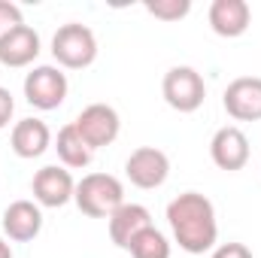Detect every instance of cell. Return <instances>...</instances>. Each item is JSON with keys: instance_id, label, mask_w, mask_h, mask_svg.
Segmentation results:
<instances>
[{"instance_id": "6da1fadb", "label": "cell", "mask_w": 261, "mask_h": 258, "mask_svg": "<svg viewBox=\"0 0 261 258\" xmlns=\"http://www.w3.org/2000/svg\"><path fill=\"white\" fill-rule=\"evenodd\" d=\"M167 225L179 249L189 255H203L216 246L219 237L216 207L200 192H182L179 197H173L167 203Z\"/></svg>"}, {"instance_id": "7a4b0ae2", "label": "cell", "mask_w": 261, "mask_h": 258, "mask_svg": "<svg viewBox=\"0 0 261 258\" xmlns=\"http://www.w3.org/2000/svg\"><path fill=\"white\" fill-rule=\"evenodd\" d=\"M76 207L91 219H110L125 203V186L113 173H88L76 183Z\"/></svg>"}, {"instance_id": "3957f363", "label": "cell", "mask_w": 261, "mask_h": 258, "mask_svg": "<svg viewBox=\"0 0 261 258\" xmlns=\"http://www.w3.org/2000/svg\"><path fill=\"white\" fill-rule=\"evenodd\" d=\"M52 55L67 70H85L97 58V37L91 28L79 21H67L52 37Z\"/></svg>"}, {"instance_id": "277c9868", "label": "cell", "mask_w": 261, "mask_h": 258, "mask_svg": "<svg viewBox=\"0 0 261 258\" xmlns=\"http://www.w3.org/2000/svg\"><path fill=\"white\" fill-rule=\"evenodd\" d=\"M161 94L170 110L176 113H195L206 100V82L195 67H170L161 82Z\"/></svg>"}, {"instance_id": "5b68a950", "label": "cell", "mask_w": 261, "mask_h": 258, "mask_svg": "<svg viewBox=\"0 0 261 258\" xmlns=\"http://www.w3.org/2000/svg\"><path fill=\"white\" fill-rule=\"evenodd\" d=\"M67 76L61 73V67L52 64H40L34 67L28 76H24V97L31 107L37 110H58L67 100Z\"/></svg>"}, {"instance_id": "8992f818", "label": "cell", "mask_w": 261, "mask_h": 258, "mask_svg": "<svg viewBox=\"0 0 261 258\" xmlns=\"http://www.w3.org/2000/svg\"><path fill=\"white\" fill-rule=\"evenodd\" d=\"M125 176L137 189H161L170 176V158L155 146H140L125 161Z\"/></svg>"}, {"instance_id": "52a82bcc", "label": "cell", "mask_w": 261, "mask_h": 258, "mask_svg": "<svg viewBox=\"0 0 261 258\" xmlns=\"http://www.w3.org/2000/svg\"><path fill=\"white\" fill-rule=\"evenodd\" d=\"M73 128L79 131V137H82L91 149H100V146L116 143V137H119V131H122V119H119V113H116L110 104H91V107H85V110L76 116Z\"/></svg>"}, {"instance_id": "ba28073f", "label": "cell", "mask_w": 261, "mask_h": 258, "mask_svg": "<svg viewBox=\"0 0 261 258\" xmlns=\"http://www.w3.org/2000/svg\"><path fill=\"white\" fill-rule=\"evenodd\" d=\"M210 158L219 170H228V173L243 170L246 161H249V137L237 125L219 128L210 140Z\"/></svg>"}, {"instance_id": "9c48e42d", "label": "cell", "mask_w": 261, "mask_h": 258, "mask_svg": "<svg viewBox=\"0 0 261 258\" xmlns=\"http://www.w3.org/2000/svg\"><path fill=\"white\" fill-rule=\"evenodd\" d=\"M225 113L237 122H261V79L258 76H240L234 79L222 94Z\"/></svg>"}, {"instance_id": "30bf717a", "label": "cell", "mask_w": 261, "mask_h": 258, "mask_svg": "<svg viewBox=\"0 0 261 258\" xmlns=\"http://www.w3.org/2000/svg\"><path fill=\"white\" fill-rule=\"evenodd\" d=\"M34 200L40 207H64L73 200V192H76V183L70 176L67 167H58V164H49V167H40L34 173Z\"/></svg>"}, {"instance_id": "8fae6325", "label": "cell", "mask_w": 261, "mask_h": 258, "mask_svg": "<svg viewBox=\"0 0 261 258\" xmlns=\"http://www.w3.org/2000/svg\"><path fill=\"white\" fill-rule=\"evenodd\" d=\"M43 231V210L34 200H12L3 210V234L12 243H31Z\"/></svg>"}, {"instance_id": "7c38bea8", "label": "cell", "mask_w": 261, "mask_h": 258, "mask_svg": "<svg viewBox=\"0 0 261 258\" xmlns=\"http://www.w3.org/2000/svg\"><path fill=\"white\" fill-rule=\"evenodd\" d=\"M249 21H252V9L246 0H213L210 3V28L225 40L243 37L249 31Z\"/></svg>"}, {"instance_id": "4fadbf2b", "label": "cell", "mask_w": 261, "mask_h": 258, "mask_svg": "<svg viewBox=\"0 0 261 258\" xmlns=\"http://www.w3.org/2000/svg\"><path fill=\"white\" fill-rule=\"evenodd\" d=\"M40 55V34L28 24L9 31L0 40V64L6 67H28L37 61Z\"/></svg>"}, {"instance_id": "5bb4252c", "label": "cell", "mask_w": 261, "mask_h": 258, "mask_svg": "<svg viewBox=\"0 0 261 258\" xmlns=\"http://www.w3.org/2000/svg\"><path fill=\"white\" fill-rule=\"evenodd\" d=\"M152 225V213L143 207V203H122L113 216H110V240L119 246V249H128L130 240L146 231Z\"/></svg>"}, {"instance_id": "9a60e30c", "label": "cell", "mask_w": 261, "mask_h": 258, "mask_svg": "<svg viewBox=\"0 0 261 258\" xmlns=\"http://www.w3.org/2000/svg\"><path fill=\"white\" fill-rule=\"evenodd\" d=\"M9 146L18 158H40L52 146V131L43 119H21L12 128Z\"/></svg>"}, {"instance_id": "2e32d148", "label": "cell", "mask_w": 261, "mask_h": 258, "mask_svg": "<svg viewBox=\"0 0 261 258\" xmlns=\"http://www.w3.org/2000/svg\"><path fill=\"white\" fill-rule=\"evenodd\" d=\"M55 152H58L61 164L70 167V170L88 167V164H91V155H94V149L79 137V131L73 128V122L58 131V137H55Z\"/></svg>"}, {"instance_id": "e0dca14e", "label": "cell", "mask_w": 261, "mask_h": 258, "mask_svg": "<svg viewBox=\"0 0 261 258\" xmlns=\"http://www.w3.org/2000/svg\"><path fill=\"white\" fill-rule=\"evenodd\" d=\"M128 252L134 258H170V243H167V237L155 225H149L146 231H140L130 240Z\"/></svg>"}, {"instance_id": "ac0fdd59", "label": "cell", "mask_w": 261, "mask_h": 258, "mask_svg": "<svg viewBox=\"0 0 261 258\" xmlns=\"http://www.w3.org/2000/svg\"><path fill=\"white\" fill-rule=\"evenodd\" d=\"M146 12L161 18V21H179V18H186L192 12V3L189 0H149Z\"/></svg>"}, {"instance_id": "d6986e66", "label": "cell", "mask_w": 261, "mask_h": 258, "mask_svg": "<svg viewBox=\"0 0 261 258\" xmlns=\"http://www.w3.org/2000/svg\"><path fill=\"white\" fill-rule=\"evenodd\" d=\"M21 24H24L21 6H15V3H9V0H0V40H3L9 31L21 28Z\"/></svg>"}, {"instance_id": "ffe728a7", "label": "cell", "mask_w": 261, "mask_h": 258, "mask_svg": "<svg viewBox=\"0 0 261 258\" xmlns=\"http://www.w3.org/2000/svg\"><path fill=\"white\" fill-rule=\"evenodd\" d=\"M213 258H252V252L246 243H222V246H216Z\"/></svg>"}, {"instance_id": "44dd1931", "label": "cell", "mask_w": 261, "mask_h": 258, "mask_svg": "<svg viewBox=\"0 0 261 258\" xmlns=\"http://www.w3.org/2000/svg\"><path fill=\"white\" fill-rule=\"evenodd\" d=\"M12 113H15V100H12L9 88H3V85H0V131H3L6 125H9Z\"/></svg>"}, {"instance_id": "7402d4cb", "label": "cell", "mask_w": 261, "mask_h": 258, "mask_svg": "<svg viewBox=\"0 0 261 258\" xmlns=\"http://www.w3.org/2000/svg\"><path fill=\"white\" fill-rule=\"evenodd\" d=\"M0 258H12V246L6 243V237H0Z\"/></svg>"}]
</instances>
